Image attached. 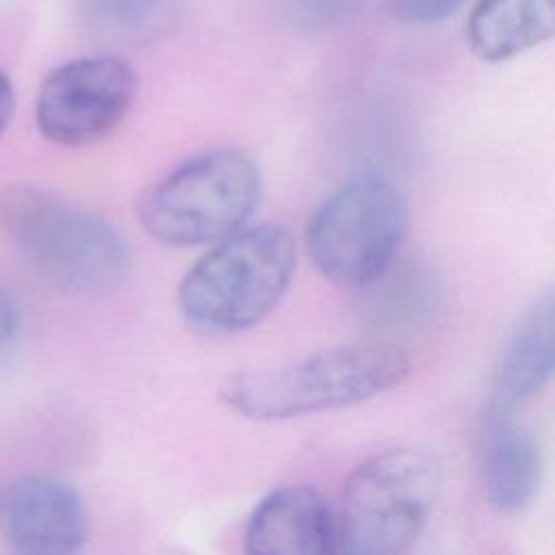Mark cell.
Masks as SVG:
<instances>
[{
  "label": "cell",
  "instance_id": "obj_1",
  "mask_svg": "<svg viewBox=\"0 0 555 555\" xmlns=\"http://www.w3.org/2000/svg\"><path fill=\"white\" fill-rule=\"evenodd\" d=\"M0 230L26 269L67 297L108 295L130 267L126 241L106 219L35 184L0 191Z\"/></svg>",
  "mask_w": 555,
  "mask_h": 555
},
{
  "label": "cell",
  "instance_id": "obj_2",
  "mask_svg": "<svg viewBox=\"0 0 555 555\" xmlns=\"http://www.w3.org/2000/svg\"><path fill=\"white\" fill-rule=\"evenodd\" d=\"M410 358L395 345H349L312 356L232 373L221 401L251 421H286L338 410L388 392L410 375Z\"/></svg>",
  "mask_w": 555,
  "mask_h": 555
},
{
  "label": "cell",
  "instance_id": "obj_3",
  "mask_svg": "<svg viewBox=\"0 0 555 555\" xmlns=\"http://www.w3.org/2000/svg\"><path fill=\"white\" fill-rule=\"evenodd\" d=\"M293 234L280 223L241 228L217 241L182 278L178 306L208 334H236L260 323L291 286Z\"/></svg>",
  "mask_w": 555,
  "mask_h": 555
},
{
  "label": "cell",
  "instance_id": "obj_4",
  "mask_svg": "<svg viewBox=\"0 0 555 555\" xmlns=\"http://www.w3.org/2000/svg\"><path fill=\"white\" fill-rule=\"evenodd\" d=\"M262 197L256 160L236 147L191 156L154 182L139 202V221L158 243L195 247L241 230Z\"/></svg>",
  "mask_w": 555,
  "mask_h": 555
},
{
  "label": "cell",
  "instance_id": "obj_5",
  "mask_svg": "<svg viewBox=\"0 0 555 555\" xmlns=\"http://www.w3.org/2000/svg\"><path fill=\"white\" fill-rule=\"evenodd\" d=\"M442 492L440 462L414 447L386 449L347 479L338 522V551L397 555L423 533Z\"/></svg>",
  "mask_w": 555,
  "mask_h": 555
},
{
  "label": "cell",
  "instance_id": "obj_6",
  "mask_svg": "<svg viewBox=\"0 0 555 555\" xmlns=\"http://www.w3.org/2000/svg\"><path fill=\"white\" fill-rule=\"evenodd\" d=\"M410 225L401 191L377 176H362L330 193L308 217L306 254L338 288L377 282L395 262Z\"/></svg>",
  "mask_w": 555,
  "mask_h": 555
},
{
  "label": "cell",
  "instance_id": "obj_7",
  "mask_svg": "<svg viewBox=\"0 0 555 555\" xmlns=\"http://www.w3.org/2000/svg\"><path fill=\"white\" fill-rule=\"evenodd\" d=\"M134 95L137 74L121 56L72 59L43 78L35 100V121L50 143L91 145L124 121Z\"/></svg>",
  "mask_w": 555,
  "mask_h": 555
},
{
  "label": "cell",
  "instance_id": "obj_8",
  "mask_svg": "<svg viewBox=\"0 0 555 555\" xmlns=\"http://www.w3.org/2000/svg\"><path fill=\"white\" fill-rule=\"evenodd\" d=\"M7 535L22 555H69L89 533L80 494L48 475L20 477L7 494Z\"/></svg>",
  "mask_w": 555,
  "mask_h": 555
},
{
  "label": "cell",
  "instance_id": "obj_9",
  "mask_svg": "<svg viewBox=\"0 0 555 555\" xmlns=\"http://www.w3.org/2000/svg\"><path fill=\"white\" fill-rule=\"evenodd\" d=\"M245 551L251 555L336 553V512L314 486H280L264 494L249 514Z\"/></svg>",
  "mask_w": 555,
  "mask_h": 555
},
{
  "label": "cell",
  "instance_id": "obj_10",
  "mask_svg": "<svg viewBox=\"0 0 555 555\" xmlns=\"http://www.w3.org/2000/svg\"><path fill=\"white\" fill-rule=\"evenodd\" d=\"M553 295L542 293L512 332L499 362L486 418H514L544 390L555 362Z\"/></svg>",
  "mask_w": 555,
  "mask_h": 555
},
{
  "label": "cell",
  "instance_id": "obj_11",
  "mask_svg": "<svg viewBox=\"0 0 555 555\" xmlns=\"http://www.w3.org/2000/svg\"><path fill=\"white\" fill-rule=\"evenodd\" d=\"M481 481L488 505L505 516L520 514L538 494L542 451L516 416L486 418Z\"/></svg>",
  "mask_w": 555,
  "mask_h": 555
},
{
  "label": "cell",
  "instance_id": "obj_12",
  "mask_svg": "<svg viewBox=\"0 0 555 555\" xmlns=\"http://www.w3.org/2000/svg\"><path fill=\"white\" fill-rule=\"evenodd\" d=\"M555 33V0H477L466 22L473 54L486 63L509 61Z\"/></svg>",
  "mask_w": 555,
  "mask_h": 555
},
{
  "label": "cell",
  "instance_id": "obj_13",
  "mask_svg": "<svg viewBox=\"0 0 555 555\" xmlns=\"http://www.w3.org/2000/svg\"><path fill=\"white\" fill-rule=\"evenodd\" d=\"M85 26L115 46H143L173 20V0H82Z\"/></svg>",
  "mask_w": 555,
  "mask_h": 555
},
{
  "label": "cell",
  "instance_id": "obj_14",
  "mask_svg": "<svg viewBox=\"0 0 555 555\" xmlns=\"http://www.w3.org/2000/svg\"><path fill=\"white\" fill-rule=\"evenodd\" d=\"M366 0H280L282 13L299 28L321 30L349 22Z\"/></svg>",
  "mask_w": 555,
  "mask_h": 555
},
{
  "label": "cell",
  "instance_id": "obj_15",
  "mask_svg": "<svg viewBox=\"0 0 555 555\" xmlns=\"http://www.w3.org/2000/svg\"><path fill=\"white\" fill-rule=\"evenodd\" d=\"M395 20L405 24H434L451 17L464 0H386Z\"/></svg>",
  "mask_w": 555,
  "mask_h": 555
},
{
  "label": "cell",
  "instance_id": "obj_16",
  "mask_svg": "<svg viewBox=\"0 0 555 555\" xmlns=\"http://www.w3.org/2000/svg\"><path fill=\"white\" fill-rule=\"evenodd\" d=\"M20 330V314L15 301L9 297L4 288H0V349L11 345Z\"/></svg>",
  "mask_w": 555,
  "mask_h": 555
},
{
  "label": "cell",
  "instance_id": "obj_17",
  "mask_svg": "<svg viewBox=\"0 0 555 555\" xmlns=\"http://www.w3.org/2000/svg\"><path fill=\"white\" fill-rule=\"evenodd\" d=\"M13 111H15L13 82H11V78L4 72H0V134L9 126V121L13 117Z\"/></svg>",
  "mask_w": 555,
  "mask_h": 555
}]
</instances>
